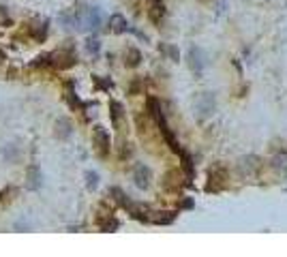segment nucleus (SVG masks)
I'll return each instance as SVG.
<instances>
[{"label":"nucleus","mask_w":287,"mask_h":257,"mask_svg":"<svg viewBox=\"0 0 287 257\" xmlns=\"http://www.w3.org/2000/svg\"><path fill=\"white\" fill-rule=\"evenodd\" d=\"M101 9L99 7H88V9H81L79 11V28L84 30H97L101 26Z\"/></svg>","instance_id":"1"},{"label":"nucleus","mask_w":287,"mask_h":257,"mask_svg":"<svg viewBox=\"0 0 287 257\" xmlns=\"http://www.w3.org/2000/svg\"><path fill=\"white\" fill-rule=\"evenodd\" d=\"M225 180H227V172H225L223 165H214L208 172V184L206 191H221L225 187Z\"/></svg>","instance_id":"2"},{"label":"nucleus","mask_w":287,"mask_h":257,"mask_svg":"<svg viewBox=\"0 0 287 257\" xmlns=\"http://www.w3.org/2000/svg\"><path fill=\"white\" fill-rule=\"evenodd\" d=\"M92 139H95L99 157H107V152H109V135H107V131L103 127H95V131H92Z\"/></svg>","instance_id":"3"},{"label":"nucleus","mask_w":287,"mask_h":257,"mask_svg":"<svg viewBox=\"0 0 287 257\" xmlns=\"http://www.w3.org/2000/svg\"><path fill=\"white\" fill-rule=\"evenodd\" d=\"M133 178H135V184L139 189H148L150 187V169L146 165H137L135 174H133Z\"/></svg>","instance_id":"4"},{"label":"nucleus","mask_w":287,"mask_h":257,"mask_svg":"<svg viewBox=\"0 0 287 257\" xmlns=\"http://www.w3.org/2000/svg\"><path fill=\"white\" fill-rule=\"evenodd\" d=\"M109 30H111V33H116V35H120V33H127V30H129L127 19L122 17L120 13L111 15V17H109Z\"/></svg>","instance_id":"5"},{"label":"nucleus","mask_w":287,"mask_h":257,"mask_svg":"<svg viewBox=\"0 0 287 257\" xmlns=\"http://www.w3.org/2000/svg\"><path fill=\"white\" fill-rule=\"evenodd\" d=\"M148 15H150L152 22L159 24L161 19H163V15H165V5H163L161 0H155V3H152V7H150V11H148Z\"/></svg>","instance_id":"6"},{"label":"nucleus","mask_w":287,"mask_h":257,"mask_svg":"<svg viewBox=\"0 0 287 257\" xmlns=\"http://www.w3.org/2000/svg\"><path fill=\"white\" fill-rule=\"evenodd\" d=\"M189 58H191V69L197 71V73H202L204 69V60H202V51L197 47H191L189 49Z\"/></svg>","instance_id":"7"},{"label":"nucleus","mask_w":287,"mask_h":257,"mask_svg":"<svg viewBox=\"0 0 287 257\" xmlns=\"http://www.w3.org/2000/svg\"><path fill=\"white\" fill-rule=\"evenodd\" d=\"M139 63H141V54H139V49L129 47V49L125 51V65H127V67H137Z\"/></svg>","instance_id":"8"},{"label":"nucleus","mask_w":287,"mask_h":257,"mask_svg":"<svg viewBox=\"0 0 287 257\" xmlns=\"http://www.w3.org/2000/svg\"><path fill=\"white\" fill-rule=\"evenodd\" d=\"M56 135H58L60 139H67V137L71 135V122H69L67 118H60V120L56 122Z\"/></svg>","instance_id":"9"},{"label":"nucleus","mask_w":287,"mask_h":257,"mask_svg":"<svg viewBox=\"0 0 287 257\" xmlns=\"http://www.w3.org/2000/svg\"><path fill=\"white\" fill-rule=\"evenodd\" d=\"M39 187H41V172H39V167H30V172H28V189L35 191Z\"/></svg>","instance_id":"10"},{"label":"nucleus","mask_w":287,"mask_h":257,"mask_svg":"<svg viewBox=\"0 0 287 257\" xmlns=\"http://www.w3.org/2000/svg\"><path fill=\"white\" fill-rule=\"evenodd\" d=\"M157 217H150L152 223H159V225H169L174 219H176V212H155Z\"/></svg>","instance_id":"11"},{"label":"nucleus","mask_w":287,"mask_h":257,"mask_svg":"<svg viewBox=\"0 0 287 257\" xmlns=\"http://www.w3.org/2000/svg\"><path fill=\"white\" fill-rule=\"evenodd\" d=\"M109 109H111V120H114V125H118V122L122 120V111H125V109H122V105L118 101H111Z\"/></svg>","instance_id":"12"},{"label":"nucleus","mask_w":287,"mask_h":257,"mask_svg":"<svg viewBox=\"0 0 287 257\" xmlns=\"http://www.w3.org/2000/svg\"><path fill=\"white\" fill-rule=\"evenodd\" d=\"M118 221L116 219H103V221H99V227L103 230V232H114V230H118Z\"/></svg>","instance_id":"13"},{"label":"nucleus","mask_w":287,"mask_h":257,"mask_svg":"<svg viewBox=\"0 0 287 257\" xmlns=\"http://www.w3.org/2000/svg\"><path fill=\"white\" fill-rule=\"evenodd\" d=\"M17 191H15V187H7L3 193H0V206H5V204H9V202H11L13 197H11V195H15Z\"/></svg>","instance_id":"14"},{"label":"nucleus","mask_w":287,"mask_h":257,"mask_svg":"<svg viewBox=\"0 0 287 257\" xmlns=\"http://www.w3.org/2000/svg\"><path fill=\"white\" fill-rule=\"evenodd\" d=\"M86 184H88V189H97L99 176H97L95 172H88V174H86Z\"/></svg>","instance_id":"15"},{"label":"nucleus","mask_w":287,"mask_h":257,"mask_svg":"<svg viewBox=\"0 0 287 257\" xmlns=\"http://www.w3.org/2000/svg\"><path fill=\"white\" fill-rule=\"evenodd\" d=\"M86 49L90 51V54H97V51H99V41H97V39L86 41Z\"/></svg>","instance_id":"16"},{"label":"nucleus","mask_w":287,"mask_h":257,"mask_svg":"<svg viewBox=\"0 0 287 257\" xmlns=\"http://www.w3.org/2000/svg\"><path fill=\"white\" fill-rule=\"evenodd\" d=\"M161 49L167 51V54H169L174 60H178V49H176V47H165V45H161Z\"/></svg>","instance_id":"17"},{"label":"nucleus","mask_w":287,"mask_h":257,"mask_svg":"<svg viewBox=\"0 0 287 257\" xmlns=\"http://www.w3.org/2000/svg\"><path fill=\"white\" fill-rule=\"evenodd\" d=\"M0 63H3V54H0Z\"/></svg>","instance_id":"18"},{"label":"nucleus","mask_w":287,"mask_h":257,"mask_svg":"<svg viewBox=\"0 0 287 257\" xmlns=\"http://www.w3.org/2000/svg\"><path fill=\"white\" fill-rule=\"evenodd\" d=\"M202 3H208V0H202Z\"/></svg>","instance_id":"19"}]
</instances>
